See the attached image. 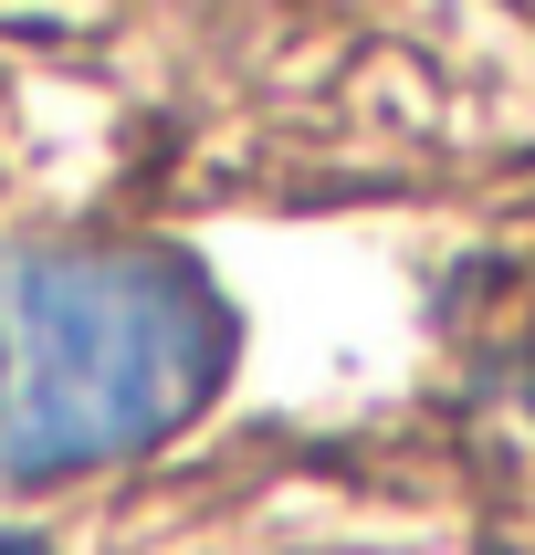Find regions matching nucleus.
I'll list each match as a JSON object with an SVG mask.
<instances>
[{
  "instance_id": "1",
  "label": "nucleus",
  "mask_w": 535,
  "mask_h": 555,
  "mask_svg": "<svg viewBox=\"0 0 535 555\" xmlns=\"http://www.w3.org/2000/svg\"><path fill=\"white\" fill-rule=\"evenodd\" d=\"M0 472L63 482L189 430L231 367V314L157 242L0 251Z\"/></svg>"
},
{
  "instance_id": "2",
  "label": "nucleus",
  "mask_w": 535,
  "mask_h": 555,
  "mask_svg": "<svg viewBox=\"0 0 535 555\" xmlns=\"http://www.w3.org/2000/svg\"><path fill=\"white\" fill-rule=\"evenodd\" d=\"M0 555H53V545H42V534H0Z\"/></svg>"
},
{
  "instance_id": "3",
  "label": "nucleus",
  "mask_w": 535,
  "mask_h": 555,
  "mask_svg": "<svg viewBox=\"0 0 535 555\" xmlns=\"http://www.w3.org/2000/svg\"><path fill=\"white\" fill-rule=\"evenodd\" d=\"M0 377H11V346H0Z\"/></svg>"
}]
</instances>
